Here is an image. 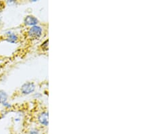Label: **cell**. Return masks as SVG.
I'll use <instances>...</instances> for the list:
<instances>
[{"label": "cell", "instance_id": "8992f818", "mask_svg": "<svg viewBox=\"0 0 152 134\" xmlns=\"http://www.w3.org/2000/svg\"><path fill=\"white\" fill-rule=\"evenodd\" d=\"M7 98H8V96L6 94V92L3 91H0V103L4 104L6 103L7 101Z\"/></svg>", "mask_w": 152, "mask_h": 134}, {"label": "cell", "instance_id": "6da1fadb", "mask_svg": "<svg viewBox=\"0 0 152 134\" xmlns=\"http://www.w3.org/2000/svg\"><path fill=\"white\" fill-rule=\"evenodd\" d=\"M41 32H42V29H41L40 26H34L29 29L28 35L31 38L34 39V40H37V39H38L41 37Z\"/></svg>", "mask_w": 152, "mask_h": 134}, {"label": "cell", "instance_id": "9c48e42d", "mask_svg": "<svg viewBox=\"0 0 152 134\" xmlns=\"http://www.w3.org/2000/svg\"><path fill=\"white\" fill-rule=\"evenodd\" d=\"M0 24H1V21H0Z\"/></svg>", "mask_w": 152, "mask_h": 134}, {"label": "cell", "instance_id": "5b68a950", "mask_svg": "<svg viewBox=\"0 0 152 134\" xmlns=\"http://www.w3.org/2000/svg\"><path fill=\"white\" fill-rule=\"evenodd\" d=\"M18 38L17 35H14L13 33H10L9 36L6 39V41H8L10 43H16L18 41Z\"/></svg>", "mask_w": 152, "mask_h": 134}, {"label": "cell", "instance_id": "3957f363", "mask_svg": "<svg viewBox=\"0 0 152 134\" xmlns=\"http://www.w3.org/2000/svg\"><path fill=\"white\" fill-rule=\"evenodd\" d=\"M38 23V20L33 16H27L24 19V23L26 25H35Z\"/></svg>", "mask_w": 152, "mask_h": 134}, {"label": "cell", "instance_id": "52a82bcc", "mask_svg": "<svg viewBox=\"0 0 152 134\" xmlns=\"http://www.w3.org/2000/svg\"><path fill=\"white\" fill-rule=\"evenodd\" d=\"M29 134H39V131L37 130H32Z\"/></svg>", "mask_w": 152, "mask_h": 134}, {"label": "cell", "instance_id": "7a4b0ae2", "mask_svg": "<svg viewBox=\"0 0 152 134\" xmlns=\"http://www.w3.org/2000/svg\"><path fill=\"white\" fill-rule=\"evenodd\" d=\"M35 86L33 83H26L22 86L21 92L24 94H29L34 92Z\"/></svg>", "mask_w": 152, "mask_h": 134}, {"label": "cell", "instance_id": "ba28073f", "mask_svg": "<svg viewBox=\"0 0 152 134\" xmlns=\"http://www.w3.org/2000/svg\"><path fill=\"white\" fill-rule=\"evenodd\" d=\"M2 3L1 2H0V12H1V11L2 10H3V8H4V7H3V6H2Z\"/></svg>", "mask_w": 152, "mask_h": 134}, {"label": "cell", "instance_id": "277c9868", "mask_svg": "<svg viewBox=\"0 0 152 134\" xmlns=\"http://www.w3.org/2000/svg\"><path fill=\"white\" fill-rule=\"evenodd\" d=\"M39 121L42 125L47 126L48 125V114L47 113H43L39 116Z\"/></svg>", "mask_w": 152, "mask_h": 134}]
</instances>
